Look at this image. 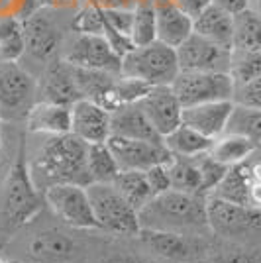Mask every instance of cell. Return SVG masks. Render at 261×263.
<instances>
[{
  "label": "cell",
  "instance_id": "cell-36",
  "mask_svg": "<svg viewBox=\"0 0 261 263\" xmlns=\"http://www.w3.org/2000/svg\"><path fill=\"white\" fill-rule=\"evenodd\" d=\"M73 26H75V30L79 33H102L104 32L102 12H100L97 4H90V6L79 12Z\"/></svg>",
  "mask_w": 261,
  "mask_h": 263
},
{
  "label": "cell",
  "instance_id": "cell-7",
  "mask_svg": "<svg viewBox=\"0 0 261 263\" xmlns=\"http://www.w3.org/2000/svg\"><path fill=\"white\" fill-rule=\"evenodd\" d=\"M173 90L181 100L183 108L216 102V100H234L236 83L230 73L218 71H181L173 81Z\"/></svg>",
  "mask_w": 261,
  "mask_h": 263
},
{
  "label": "cell",
  "instance_id": "cell-31",
  "mask_svg": "<svg viewBox=\"0 0 261 263\" xmlns=\"http://www.w3.org/2000/svg\"><path fill=\"white\" fill-rule=\"evenodd\" d=\"M132 42L134 45H147L157 40L155 32V4L153 0H138L134 6Z\"/></svg>",
  "mask_w": 261,
  "mask_h": 263
},
{
  "label": "cell",
  "instance_id": "cell-30",
  "mask_svg": "<svg viewBox=\"0 0 261 263\" xmlns=\"http://www.w3.org/2000/svg\"><path fill=\"white\" fill-rule=\"evenodd\" d=\"M120 167L110 152L108 143H88V175L90 183H112Z\"/></svg>",
  "mask_w": 261,
  "mask_h": 263
},
{
  "label": "cell",
  "instance_id": "cell-42",
  "mask_svg": "<svg viewBox=\"0 0 261 263\" xmlns=\"http://www.w3.org/2000/svg\"><path fill=\"white\" fill-rule=\"evenodd\" d=\"M250 8L261 14V0H250Z\"/></svg>",
  "mask_w": 261,
  "mask_h": 263
},
{
  "label": "cell",
  "instance_id": "cell-2",
  "mask_svg": "<svg viewBox=\"0 0 261 263\" xmlns=\"http://www.w3.org/2000/svg\"><path fill=\"white\" fill-rule=\"evenodd\" d=\"M204 195L181 193L169 189L155 197L138 212L140 230L173 232L183 236H200L208 226Z\"/></svg>",
  "mask_w": 261,
  "mask_h": 263
},
{
  "label": "cell",
  "instance_id": "cell-38",
  "mask_svg": "<svg viewBox=\"0 0 261 263\" xmlns=\"http://www.w3.org/2000/svg\"><path fill=\"white\" fill-rule=\"evenodd\" d=\"M171 2H173L177 8H181L185 14H189V16L195 20L196 16L202 10H207L214 0H171Z\"/></svg>",
  "mask_w": 261,
  "mask_h": 263
},
{
  "label": "cell",
  "instance_id": "cell-11",
  "mask_svg": "<svg viewBox=\"0 0 261 263\" xmlns=\"http://www.w3.org/2000/svg\"><path fill=\"white\" fill-rule=\"evenodd\" d=\"M63 59L79 69L106 71L118 75L122 67V57L114 51V47L102 33H79Z\"/></svg>",
  "mask_w": 261,
  "mask_h": 263
},
{
  "label": "cell",
  "instance_id": "cell-33",
  "mask_svg": "<svg viewBox=\"0 0 261 263\" xmlns=\"http://www.w3.org/2000/svg\"><path fill=\"white\" fill-rule=\"evenodd\" d=\"M226 132H234V134H241L248 136L250 140L259 145L261 143V110L246 108L234 104V112L230 116L228 128Z\"/></svg>",
  "mask_w": 261,
  "mask_h": 263
},
{
  "label": "cell",
  "instance_id": "cell-18",
  "mask_svg": "<svg viewBox=\"0 0 261 263\" xmlns=\"http://www.w3.org/2000/svg\"><path fill=\"white\" fill-rule=\"evenodd\" d=\"M234 112V100H216L183 108V124L200 132L210 140L220 138L228 128L230 116Z\"/></svg>",
  "mask_w": 261,
  "mask_h": 263
},
{
  "label": "cell",
  "instance_id": "cell-13",
  "mask_svg": "<svg viewBox=\"0 0 261 263\" xmlns=\"http://www.w3.org/2000/svg\"><path fill=\"white\" fill-rule=\"evenodd\" d=\"M177 59L181 71L230 73V47L214 44L195 32L177 47Z\"/></svg>",
  "mask_w": 261,
  "mask_h": 263
},
{
  "label": "cell",
  "instance_id": "cell-43",
  "mask_svg": "<svg viewBox=\"0 0 261 263\" xmlns=\"http://www.w3.org/2000/svg\"><path fill=\"white\" fill-rule=\"evenodd\" d=\"M251 155H255V157H259V159H261V143L257 145V147H255V152H253Z\"/></svg>",
  "mask_w": 261,
  "mask_h": 263
},
{
  "label": "cell",
  "instance_id": "cell-40",
  "mask_svg": "<svg viewBox=\"0 0 261 263\" xmlns=\"http://www.w3.org/2000/svg\"><path fill=\"white\" fill-rule=\"evenodd\" d=\"M44 8H75L79 6V0H40Z\"/></svg>",
  "mask_w": 261,
  "mask_h": 263
},
{
  "label": "cell",
  "instance_id": "cell-37",
  "mask_svg": "<svg viewBox=\"0 0 261 263\" xmlns=\"http://www.w3.org/2000/svg\"><path fill=\"white\" fill-rule=\"evenodd\" d=\"M145 177H147V181H150V185H152L155 195H161V193L171 189V179H169L167 163H157L150 167L145 171Z\"/></svg>",
  "mask_w": 261,
  "mask_h": 263
},
{
  "label": "cell",
  "instance_id": "cell-9",
  "mask_svg": "<svg viewBox=\"0 0 261 263\" xmlns=\"http://www.w3.org/2000/svg\"><path fill=\"white\" fill-rule=\"evenodd\" d=\"M44 198L45 204L53 210L57 218L67 226L77 228V230L98 228L85 185H77V183L53 185L44 193Z\"/></svg>",
  "mask_w": 261,
  "mask_h": 263
},
{
  "label": "cell",
  "instance_id": "cell-1",
  "mask_svg": "<svg viewBox=\"0 0 261 263\" xmlns=\"http://www.w3.org/2000/svg\"><path fill=\"white\" fill-rule=\"evenodd\" d=\"M28 167L33 185L45 193L61 183L90 185L88 175V143L75 134L42 136V142L28 155Z\"/></svg>",
  "mask_w": 261,
  "mask_h": 263
},
{
  "label": "cell",
  "instance_id": "cell-24",
  "mask_svg": "<svg viewBox=\"0 0 261 263\" xmlns=\"http://www.w3.org/2000/svg\"><path fill=\"white\" fill-rule=\"evenodd\" d=\"M140 238L145 248L165 259H189L196 252L195 236H183L173 232L140 230Z\"/></svg>",
  "mask_w": 261,
  "mask_h": 263
},
{
  "label": "cell",
  "instance_id": "cell-32",
  "mask_svg": "<svg viewBox=\"0 0 261 263\" xmlns=\"http://www.w3.org/2000/svg\"><path fill=\"white\" fill-rule=\"evenodd\" d=\"M26 53L22 22L14 18H0V59L18 61Z\"/></svg>",
  "mask_w": 261,
  "mask_h": 263
},
{
  "label": "cell",
  "instance_id": "cell-16",
  "mask_svg": "<svg viewBox=\"0 0 261 263\" xmlns=\"http://www.w3.org/2000/svg\"><path fill=\"white\" fill-rule=\"evenodd\" d=\"M71 134L87 143H104L110 138V110L79 99L71 106Z\"/></svg>",
  "mask_w": 261,
  "mask_h": 263
},
{
  "label": "cell",
  "instance_id": "cell-41",
  "mask_svg": "<svg viewBox=\"0 0 261 263\" xmlns=\"http://www.w3.org/2000/svg\"><path fill=\"white\" fill-rule=\"evenodd\" d=\"M220 263H255V259L246 253H230L226 257H222Z\"/></svg>",
  "mask_w": 261,
  "mask_h": 263
},
{
  "label": "cell",
  "instance_id": "cell-25",
  "mask_svg": "<svg viewBox=\"0 0 261 263\" xmlns=\"http://www.w3.org/2000/svg\"><path fill=\"white\" fill-rule=\"evenodd\" d=\"M257 143L250 140L248 136L241 134H234V132H224L220 138L212 142V147L208 154L216 159L218 163L226 165V167H234V165L246 163L255 152Z\"/></svg>",
  "mask_w": 261,
  "mask_h": 263
},
{
  "label": "cell",
  "instance_id": "cell-8",
  "mask_svg": "<svg viewBox=\"0 0 261 263\" xmlns=\"http://www.w3.org/2000/svg\"><path fill=\"white\" fill-rule=\"evenodd\" d=\"M38 97L35 79L18 61L0 59V118H26Z\"/></svg>",
  "mask_w": 261,
  "mask_h": 263
},
{
  "label": "cell",
  "instance_id": "cell-20",
  "mask_svg": "<svg viewBox=\"0 0 261 263\" xmlns=\"http://www.w3.org/2000/svg\"><path fill=\"white\" fill-rule=\"evenodd\" d=\"M26 126L30 134L59 136L71 132V106L55 104L47 100H35L26 114Z\"/></svg>",
  "mask_w": 261,
  "mask_h": 263
},
{
  "label": "cell",
  "instance_id": "cell-35",
  "mask_svg": "<svg viewBox=\"0 0 261 263\" xmlns=\"http://www.w3.org/2000/svg\"><path fill=\"white\" fill-rule=\"evenodd\" d=\"M234 104L246 106V108L261 110V75L248 81V83H244V85H236Z\"/></svg>",
  "mask_w": 261,
  "mask_h": 263
},
{
  "label": "cell",
  "instance_id": "cell-15",
  "mask_svg": "<svg viewBox=\"0 0 261 263\" xmlns=\"http://www.w3.org/2000/svg\"><path fill=\"white\" fill-rule=\"evenodd\" d=\"M138 104L161 138L183 124V104L177 99L171 85L152 87Z\"/></svg>",
  "mask_w": 261,
  "mask_h": 263
},
{
  "label": "cell",
  "instance_id": "cell-6",
  "mask_svg": "<svg viewBox=\"0 0 261 263\" xmlns=\"http://www.w3.org/2000/svg\"><path fill=\"white\" fill-rule=\"evenodd\" d=\"M87 191L100 230L118 236H140L138 210L112 183H90Z\"/></svg>",
  "mask_w": 261,
  "mask_h": 263
},
{
  "label": "cell",
  "instance_id": "cell-29",
  "mask_svg": "<svg viewBox=\"0 0 261 263\" xmlns=\"http://www.w3.org/2000/svg\"><path fill=\"white\" fill-rule=\"evenodd\" d=\"M167 171H169V179H171V189L181 191V193L204 195L202 193L200 171L196 167L195 157H175L173 155L167 161Z\"/></svg>",
  "mask_w": 261,
  "mask_h": 263
},
{
  "label": "cell",
  "instance_id": "cell-3",
  "mask_svg": "<svg viewBox=\"0 0 261 263\" xmlns=\"http://www.w3.org/2000/svg\"><path fill=\"white\" fill-rule=\"evenodd\" d=\"M42 204H45L44 193L38 191V186L33 185L30 167H28L26 147L22 143L18 157L12 163L6 181H4L2 216L10 228H20L42 210Z\"/></svg>",
  "mask_w": 261,
  "mask_h": 263
},
{
  "label": "cell",
  "instance_id": "cell-14",
  "mask_svg": "<svg viewBox=\"0 0 261 263\" xmlns=\"http://www.w3.org/2000/svg\"><path fill=\"white\" fill-rule=\"evenodd\" d=\"M26 51L38 61H51L61 45V30L51 16V8H40L32 12L22 22Z\"/></svg>",
  "mask_w": 261,
  "mask_h": 263
},
{
  "label": "cell",
  "instance_id": "cell-17",
  "mask_svg": "<svg viewBox=\"0 0 261 263\" xmlns=\"http://www.w3.org/2000/svg\"><path fill=\"white\" fill-rule=\"evenodd\" d=\"M38 95H40L38 100L73 106L77 100L81 99V92H79L75 81V67L67 63L65 59L49 63L42 83L38 85Z\"/></svg>",
  "mask_w": 261,
  "mask_h": 263
},
{
  "label": "cell",
  "instance_id": "cell-21",
  "mask_svg": "<svg viewBox=\"0 0 261 263\" xmlns=\"http://www.w3.org/2000/svg\"><path fill=\"white\" fill-rule=\"evenodd\" d=\"M110 136L130 138V140H150V142H161L163 138L155 132L152 122L143 114L138 102L124 104L110 112Z\"/></svg>",
  "mask_w": 261,
  "mask_h": 263
},
{
  "label": "cell",
  "instance_id": "cell-12",
  "mask_svg": "<svg viewBox=\"0 0 261 263\" xmlns=\"http://www.w3.org/2000/svg\"><path fill=\"white\" fill-rule=\"evenodd\" d=\"M106 143L120 171H147L153 165L167 163L173 157L163 140L150 142V140H130V138L110 136Z\"/></svg>",
  "mask_w": 261,
  "mask_h": 263
},
{
  "label": "cell",
  "instance_id": "cell-10",
  "mask_svg": "<svg viewBox=\"0 0 261 263\" xmlns=\"http://www.w3.org/2000/svg\"><path fill=\"white\" fill-rule=\"evenodd\" d=\"M208 226L218 236L244 238L261 232V210L234 204L224 198H207Z\"/></svg>",
  "mask_w": 261,
  "mask_h": 263
},
{
  "label": "cell",
  "instance_id": "cell-26",
  "mask_svg": "<svg viewBox=\"0 0 261 263\" xmlns=\"http://www.w3.org/2000/svg\"><path fill=\"white\" fill-rule=\"evenodd\" d=\"M250 185L251 175L248 163L234 165V167H228L224 179L218 183V186L212 191V195H208V197H218L228 200V202H234V204L250 206Z\"/></svg>",
  "mask_w": 261,
  "mask_h": 263
},
{
  "label": "cell",
  "instance_id": "cell-23",
  "mask_svg": "<svg viewBox=\"0 0 261 263\" xmlns=\"http://www.w3.org/2000/svg\"><path fill=\"white\" fill-rule=\"evenodd\" d=\"M193 32L218 45L232 49L234 42V16L218 4H210L193 20Z\"/></svg>",
  "mask_w": 261,
  "mask_h": 263
},
{
  "label": "cell",
  "instance_id": "cell-39",
  "mask_svg": "<svg viewBox=\"0 0 261 263\" xmlns=\"http://www.w3.org/2000/svg\"><path fill=\"white\" fill-rule=\"evenodd\" d=\"M214 4L222 6L224 10H228L232 16H236L239 12L250 8V0H214Z\"/></svg>",
  "mask_w": 261,
  "mask_h": 263
},
{
  "label": "cell",
  "instance_id": "cell-44",
  "mask_svg": "<svg viewBox=\"0 0 261 263\" xmlns=\"http://www.w3.org/2000/svg\"><path fill=\"white\" fill-rule=\"evenodd\" d=\"M4 263H20V261H4Z\"/></svg>",
  "mask_w": 261,
  "mask_h": 263
},
{
  "label": "cell",
  "instance_id": "cell-27",
  "mask_svg": "<svg viewBox=\"0 0 261 263\" xmlns=\"http://www.w3.org/2000/svg\"><path fill=\"white\" fill-rule=\"evenodd\" d=\"M212 142L214 140L189 128L187 124H181L179 128H175L171 134H167L163 138V143L175 157H198L202 154H208Z\"/></svg>",
  "mask_w": 261,
  "mask_h": 263
},
{
  "label": "cell",
  "instance_id": "cell-5",
  "mask_svg": "<svg viewBox=\"0 0 261 263\" xmlns=\"http://www.w3.org/2000/svg\"><path fill=\"white\" fill-rule=\"evenodd\" d=\"M230 75L236 85L261 75V14L251 8L234 16Z\"/></svg>",
  "mask_w": 261,
  "mask_h": 263
},
{
  "label": "cell",
  "instance_id": "cell-28",
  "mask_svg": "<svg viewBox=\"0 0 261 263\" xmlns=\"http://www.w3.org/2000/svg\"><path fill=\"white\" fill-rule=\"evenodd\" d=\"M112 185L122 193V197L130 202L134 209L140 210L155 197L152 185L145 177V171H120Z\"/></svg>",
  "mask_w": 261,
  "mask_h": 263
},
{
  "label": "cell",
  "instance_id": "cell-22",
  "mask_svg": "<svg viewBox=\"0 0 261 263\" xmlns=\"http://www.w3.org/2000/svg\"><path fill=\"white\" fill-rule=\"evenodd\" d=\"M73 252V240L59 230L35 232L26 246L28 257L35 263H67Z\"/></svg>",
  "mask_w": 261,
  "mask_h": 263
},
{
  "label": "cell",
  "instance_id": "cell-19",
  "mask_svg": "<svg viewBox=\"0 0 261 263\" xmlns=\"http://www.w3.org/2000/svg\"><path fill=\"white\" fill-rule=\"evenodd\" d=\"M153 4L157 42L177 49L193 33V18L177 8L171 0H153Z\"/></svg>",
  "mask_w": 261,
  "mask_h": 263
},
{
  "label": "cell",
  "instance_id": "cell-45",
  "mask_svg": "<svg viewBox=\"0 0 261 263\" xmlns=\"http://www.w3.org/2000/svg\"><path fill=\"white\" fill-rule=\"evenodd\" d=\"M0 263H4V261H2V259H0Z\"/></svg>",
  "mask_w": 261,
  "mask_h": 263
},
{
  "label": "cell",
  "instance_id": "cell-34",
  "mask_svg": "<svg viewBox=\"0 0 261 263\" xmlns=\"http://www.w3.org/2000/svg\"><path fill=\"white\" fill-rule=\"evenodd\" d=\"M196 167L200 171V181H202V193L204 195H212V191L218 186V183L224 179L228 167L222 163H218L216 159L212 157L210 154H202L195 157Z\"/></svg>",
  "mask_w": 261,
  "mask_h": 263
},
{
  "label": "cell",
  "instance_id": "cell-4",
  "mask_svg": "<svg viewBox=\"0 0 261 263\" xmlns=\"http://www.w3.org/2000/svg\"><path fill=\"white\" fill-rule=\"evenodd\" d=\"M181 73L177 49L161 42H152L147 45H136L132 51L122 57L120 75L140 79L152 87L173 85Z\"/></svg>",
  "mask_w": 261,
  "mask_h": 263
}]
</instances>
